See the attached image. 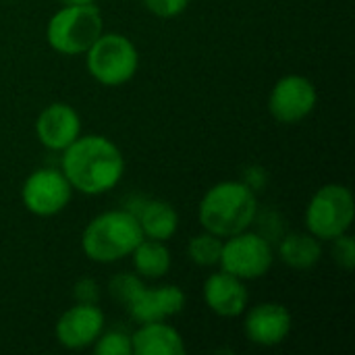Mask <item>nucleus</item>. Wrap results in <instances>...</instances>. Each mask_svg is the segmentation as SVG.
I'll return each instance as SVG.
<instances>
[{"instance_id":"f3484780","label":"nucleus","mask_w":355,"mask_h":355,"mask_svg":"<svg viewBox=\"0 0 355 355\" xmlns=\"http://www.w3.org/2000/svg\"><path fill=\"white\" fill-rule=\"evenodd\" d=\"M279 256L289 268L308 270L320 260L322 245L320 239H316L312 233H293L281 241Z\"/></svg>"},{"instance_id":"f03ea898","label":"nucleus","mask_w":355,"mask_h":355,"mask_svg":"<svg viewBox=\"0 0 355 355\" xmlns=\"http://www.w3.org/2000/svg\"><path fill=\"white\" fill-rule=\"evenodd\" d=\"M258 212V200L250 185L239 181H220L212 185L198 208L204 231L218 237H231L248 231Z\"/></svg>"},{"instance_id":"dca6fc26","label":"nucleus","mask_w":355,"mask_h":355,"mask_svg":"<svg viewBox=\"0 0 355 355\" xmlns=\"http://www.w3.org/2000/svg\"><path fill=\"white\" fill-rule=\"evenodd\" d=\"M141 227L144 237L148 239H158V241H166L177 233L179 227V216L177 210L162 200H152V202H144L139 214H135Z\"/></svg>"},{"instance_id":"4be33fe9","label":"nucleus","mask_w":355,"mask_h":355,"mask_svg":"<svg viewBox=\"0 0 355 355\" xmlns=\"http://www.w3.org/2000/svg\"><path fill=\"white\" fill-rule=\"evenodd\" d=\"M333 241V258H335V262L343 268V270H352L355 266V241L352 235H347V233H343V235H339V237H335V239H331Z\"/></svg>"},{"instance_id":"7ed1b4c3","label":"nucleus","mask_w":355,"mask_h":355,"mask_svg":"<svg viewBox=\"0 0 355 355\" xmlns=\"http://www.w3.org/2000/svg\"><path fill=\"white\" fill-rule=\"evenodd\" d=\"M144 239L139 220L131 210H108L96 216L81 235L83 254L100 264H110L131 256Z\"/></svg>"},{"instance_id":"f257e3e1","label":"nucleus","mask_w":355,"mask_h":355,"mask_svg":"<svg viewBox=\"0 0 355 355\" xmlns=\"http://www.w3.org/2000/svg\"><path fill=\"white\" fill-rule=\"evenodd\" d=\"M62 173L71 187L85 196L110 191L125 173L123 152L104 135H79L62 150Z\"/></svg>"},{"instance_id":"6e6552de","label":"nucleus","mask_w":355,"mask_h":355,"mask_svg":"<svg viewBox=\"0 0 355 355\" xmlns=\"http://www.w3.org/2000/svg\"><path fill=\"white\" fill-rule=\"evenodd\" d=\"M73 187L62 171L37 168L33 171L21 189L23 206L35 216H54L71 202Z\"/></svg>"},{"instance_id":"2eb2a0df","label":"nucleus","mask_w":355,"mask_h":355,"mask_svg":"<svg viewBox=\"0 0 355 355\" xmlns=\"http://www.w3.org/2000/svg\"><path fill=\"white\" fill-rule=\"evenodd\" d=\"M133 355H183L185 343L177 329L164 320L141 322V327L131 335Z\"/></svg>"},{"instance_id":"393cba45","label":"nucleus","mask_w":355,"mask_h":355,"mask_svg":"<svg viewBox=\"0 0 355 355\" xmlns=\"http://www.w3.org/2000/svg\"><path fill=\"white\" fill-rule=\"evenodd\" d=\"M96 0H62V4L67 6H85V4H94Z\"/></svg>"},{"instance_id":"1a4fd4ad","label":"nucleus","mask_w":355,"mask_h":355,"mask_svg":"<svg viewBox=\"0 0 355 355\" xmlns=\"http://www.w3.org/2000/svg\"><path fill=\"white\" fill-rule=\"evenodd\" d=\"M318 102L314 83L304 75H285L281 77L268 98L270 114L283 125H295L310 116Z\"/></svg>"},{"instance_id":"412c9836","label":"nucleus","mask_w":355,"mask_h":355,"mask_svg":"<svg viewBox=\"0 0 355 355\" xmlns=\"http://www.w3.org/2000/svg\"><path fill=\"white\" fill-rule=\"evenodd\" d=\"M141 287H144V283L139 281V277L129 275V272H121V275L112 277V281H110V285H108V291H110V295H112L114 302L127 306V304L131 302V297H133Z\"/></svg>"},{"instance_id":"20e7f679","label":"nucleus","mask_w":355,"mask_h":355,"mask_svg":"<svg viewBox=\"0 0 355 355\" xmlns=\"http://www.w3.org/2000/svg\"><path fill=\"white\" fill-rule=\"evenodd\" d=\"M104 31L102 12L96 4L62 6L58 8L46 27V40L52 50L64 56L85 54L87 48Z\"/></svg>"},{"instance_id":"6ab92c4d","label":"nucleus","mask_w":355,"mask_h":355,"mask_svg":"<svg viewBox=\"0 0 355 355\" xmlns=\"http://www.w3.org/2000/svg\"><path fill=\"white\" fill-rule=\"evenodd\" d=\"M220 252H223V237H218L214 233H208V231L196 235L187 245V256L198 266H214V264H218Z\"/></svg>"},{"instance_id":"aec40b11","label":"nucleus","mask_w":355,"mask_h":355,"mask_svg":"<svg viewBox=\"0 0 355 355\" xmlns=\"http://www.w3.org/2000/svg\"><path fill=\"white\" fill-rule=\"evenodd\" d=\"M94 352L96 355H133L131 337L123 331H102L94 341Z\"/></svg>"},{"instance_id":"4468645a","label":"nucleus","mask_w":355,"mask_h":355,"mask_svg":"<svg viewBox=\"0 0 355 355\" xmlns=\"http://www.w3.org/2000/svg\"><path fill=\"white\" fill-rule=\"evenodd\" d=\"M248 297L250 295L243 281L227 270L210 275L204 283V302L216 316L235 318L243 314Z\"/></svg>"},{"instance_id":"b1692460","label":"nucleus","mask_w":355,"mask_h":355,"mask_svg":"<svg viewBox=\"0 0 355 355\" xmlns=\"http://www.w3.org/2000/svg\"><path fill=\"white\" fill-rule=\"evenodd\" d=\"M73 295H75L77 304H98V300H100L98 283L94 279H81L73 287Z\"/></svg>"},{"instance_id":"5701e85b","label":"nucleus","mask_w":355,"mask_h":355,"mask_svg":"<svg viewBox=\"0 0 355 355\" xmlns=\"http://www.w3.org/2000/svg\"><path fill=\"white\" fill-rule=\"evenodd\" d=\"M148 10L160 19H173V17H179L187 6H189V0H144Z\"/></svg>"},{"instance_id":"0eeeda50","label":"nucleus","mask_w":355,"mask_h":355,"mask_svg":"<svg viewBox=\"0 0 355 355\" xmlns=\"http://www.w3.org/2000/svg\"><path fill=\"white\" fill-rule=\"evenodd\" d=\"M275 262L272 248L268 239L258 233L241 231L223 241V252L218 264L223 270L239 277L241 281L264 277Z\"/></svg>"},{"instance_id":"9d476101","label":"nucleus","mask_w":355,"mask_h":355,"mask_svg":"<svg viewBox=\"0 0 355 355\" xmlns=\"http://www.w3.org/2000/svg\"><path fill=\"white\" fill-rule=\"evenodd\" d=\"M104 331V312L96 304H77L69 308L56 322V339L67 349H83Z\"/></svg>"},{"instance_id":"ddd939ff","label":"nucleus","mask_w":355,"mask_h":355,"mask_svg":"<svg viewBox=\"0 0 355 355\" xmlns=\"http://www.w3.org/2000/svg\"><path fill=\"white\" fill-rule=\"evenodd\" d=\"M185 308V293L177 285H162V287H141L127 310L135 322H156L168 316L179 314Z\"/></svg>"},{"instance_id":"423d86ee","label":"nucleus","mask_w":355,"mask_h":355,"mask_svg":"<svg viewBox=\"0 0 355 355\" xmlns=\"http://www.w3.org/2000/svg\"><path fill=\"white\" fill-rule=\"evenodd\" d=\"M355 216L352 191L341 183L322 185L306 210V227L316 239L331 241L349 231Z\"/></svg>"},{"instance_id":"39448f33","label":"nucleus","mask_w":355,"mask_h":355,"mask_svg":"<svg viewBox=\"0 0 355 355\" xmlns=\"http://www.w3.org/2000/svg\"><path fill=\"white\" fill-rule=\"evenodd\" d=\"M85 64L89 75L108 87H116L133 79L139 67V52L135 44L123 33H100L87 48Z\"/></svg>"},{"instance_id":"a211bd4d","label":"nucleus","mask_w":355,"mask_h":355,"mask_svg":"<svg viewBox=\"0 0 355 355\" xmlns=\"http://www.w3.org/2000/svg\"><path fill=\"white\" fill-rule=\"evenodd\" d=\"M131 258H133L135 270L141 277H148V279H160V277H164L171 270V264H173L171 252L164 245V241L148 239V237H144L135 245V250L131 252Z\"/></svg>"},{"instance_id":"9b49d317","label":"nucleus","mask_w":355,"mask_h":355,"mask_svg":"<svg viewBox=\"0 0 355 355\" xmlns=\"http://www.w3.org/2000/svg\"><path fill=\"white\" fill-rule=\"evenodd\" d=\"M35 135L40 144L52 152L67 150L81 135V121L77 110L64 102L46 106L35 121Z\"/></svg>"},{"instance_id":"f8f14e48","label":"nucleus","mask_w":355,"mask_h":355,"mask_svg":"<svg viewBox=\"0 0 355 355\" xmlns=\"http://www.w3.org/2000/svg\"><path fill=\"white\" fill-rule=\"evenodd\" d=\"M293 327L291 312L283 304H258L245 316V337L262 347H272L283 343Z\"/></svg>"}]
</instances>
